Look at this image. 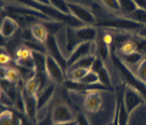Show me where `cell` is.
Listing matches in <instances>:
<instances>
[{
	"label": "cell",
	"mask_w": 146,
	"mask_h": 125,
	"mask_svg": "<svg viewBox=\"0 0 146 125\" xmlns=\"http://www.w3.org/2000/svg\"><path fill=\"white\" fill-rule=\"evenodd\" d=\"M24 98V102H25V114L32 121L36 122V116L38 109V100H36V95H31L26 91V88H24L22 91Z\"/></svg>",
	"instance_id": "4fadbf2b"
},
{
	"label": "cell",
	"mask_w": 146,
	"mask_h": 125,
	"mask_svg": "<svg viewBox=\"0 0 146 125\" xmlns=\"http://www.w3.org/2000/svg\"><path fill=\"white\" fill-rule=\"evenodd\" d=\"M104 5H106L109 9L113 10L115 12H121L120 10V5H119L118 0H101Z\"/></svg>",
	"instance_id": "d6a6232c"
},
{
	"label": "cell",
	"mask_w": 146,
	"mask_h": 125,
	"mask_svg": "<svg viewBox=\"0 0 146 125\" xmlns=\"http://www.w3.org/2000/svg\"><path fill=\"white\" fill-rule=\"evenodd\" d=\"M118 1L119 5H120L121 13L125 15H129V14L133 13L137 9V5L134 3L133 0H118Z\"/></svg>",
	"instance_id": "7402d4cb"
},
{
	"label": "cell",
	"mask_w": 146,
	"mask_h": 125,
	"mask_svg": "<svg viewBox=\"0 0 146 125\" xmlns=\"http://www.w3.org/2000/svg\"><path fill=\"white\" fill-rule=\"evenodd\" d=\"M133 41L135 43V46H137V52H139L142 55H145L146 54V39L145 38L139 37L134 38Z\"/></svg>",
	"instance_id": "f546056e"
},
{
	"label": "cell",
	"mask_w": 146,
	"mask_h": 125,
	"mask_svg": "<svg viewBox=\"0 0 146 125\" xmlns=\"http://www.w3.org/2000/svg\"><path fill=\"white\" fill-rule=\"evenodd\" d=\"M68 7L71 15H73L75 19H78L81 23L85 24V25H94V24H96L95 16L85 7L78 5V3H73V2H68Z\"/></svg>",
	"instance_id": "52a82bcc"
},
{
	"label": "cell",
	"mask_w": 146,
	"mask_h": 125,
	"mask_svg": "<svg viewBox=\"0 0 146 125\" xmlns=\"http://www.w3.org/2000/svg\"><path fill=\"white\" fill-rule=\"evenodd\" d=\"M101 38L103 39V41H104L108 45H111V44H112V42H113V37H112V35H111V33H104Z\"/></svg>",
	"instance_id": "d590c367"
},
{
	"label": "cell",
	"mask_w": 146,
	"mask_h": 125,
	"mask_svg": "<svg viewBox=\"0 0 146 125\" xmlns=\"http://www.w3.org/2000/svg\"><path fill=\"white\" fill-rule=\"evenodd\" d=\"M10 61V57L9 55H7V54H2L1 55V64L5 66L7 63H9Z\"/></svg>",
	"instance_id": "f35d334b"
},
{
	"label": "cell",
	"mask_w": 146,
	"mask_h": 125,
	"mask_svg": "<svg viewBox=\"0 0 146 125\" xmlns=\"http://www.w3.org/2000/svg\"><path fill=\"white\" fill-rule=\"evenodd\" d=\"M80 82H83V83H86V84H95V83H99V77L96 72L91 71L89 70L88 74L83 78Z\"/></svg>",
	"instance_id": "4dcf8cb0"
},
{
	"label": "cell",
	"mask_w": 146,
	"mask_h": 125,
	"mask_svg": "<svg viewBox=\"0 0 146 125\" xmlns=\"http://www.w3.org/2000/svg\"><path fill=\"white\" fill-rule=\"evenodd\" d=\"M19 24L11 16H7L2 19V24H1V36L3 38H10L11 36H13L14 33H16V30L18 29Z\"/></svg>",
	"instance_id": "e0dca14e"
},
{
	"label": "cell",
	"mask_w": 146,
	"mask_h": 125,
	"mask_svg": "<svg viewBox=\"0 0 146 125\" xmlns=\"http://www.w3.org/2000/svg\"><path fill=\"white\" fill-rule=\"evenodd\" d=\"M112 59H113V63L116 66V68L118 69L119 74H120L123 81L126 83H128V85H130L132 88H134L137 92L140 93L146 100V83H143L141 80L137 79V76L133 74L129 70V68L126 66V64L123 63V60H120V58H118L117 56L115 55L114 49L112 50Z\"/></svg>",
	"instance_id": "3957f363"
},
{
	"label": "cell",
	"mask_w": 146,
	"mask_h": 125,
	"mask_svg": "<svg viewBox=\"0 0 146 125\" xmlns=\"http://www.w3.org/2000/svg\"><path fill=\"white\" fill-rule=\"evenodd\" d=\"M64 86L69 91H75V92H98V91H111L109 88L104 86L103 84L95 83V84H86L80 82V81H73V80H66Z\"/></svg>",
	"instance_id": "8992f818"
},
{
	"label": "cell",
	"mask_w": 146,
	"mask_h": 125,
	"mask_svg": "<svg viewBox=\"0 0 146 125\" xmlns=\"http://www.w3.org/2000/svg\"><path fill=\"white\" fill-rule=\"evenodd\" d=\"M44 45H45L47 55H50V57H53V58L59 64L60 67H61L64 71H67V68H68L67 61H68V59H66L64 57V55L61 54L59 46H58V43H57V40H56V38H55V35H48L46 41L44 42Z\"/></svg>",
	"instance_id": "5b68a950"
},
{
	"label": "cell",
	"mask_w": 146,
	"mask_h": 125,
	"mask_svg": "<svg viewBox=\"0 0 146 125\" xmlns=\"http://www.w3.org/2000/svg\"><path fill=\"white\" fill-rule=\"evenodd\" d=\"M50 2V5L55 7L56 9H58L59 11H61L64 14H71L70 10L68 7V2L66 0H48Z\"/></svg>",
	"instance_id": "83f0119b"
},
{
	"label": "cell",
	"mask_w": 146,
	"mask_h": 125,
	"mask_svg": "<svg viewBox=\"0 0 146 125\" xmlns=\"http://www.w3.org/2000/svg\"><path fill=\"white\" fill-rule=\"evenodd\" d=\"M109 46L110 45H108V44L103 41L102 38H100L99 42L97 43V52H98V54H99V57L102 58L103 60H106L108 56H109V53H110Z\"/></svg>",
	"instance_id": "484cf974"
},
{
	"label": "cell",
	"mask_w": 146,
	"mask_h": 125,
	"mask_svg": "<svg viewBox=\"0 0 146 125\" xmlns=\"http://www.w3.org/2000/svg\"><path fill=\"white\" fill-rule=\"evenodd\" d=\"M96 59V56L94 55H88V56H85V57H83L81 58L80 60H78L74 65L70 68L69 70L71 69H78V68H81V69H87V70H91V67H92V64H94V61ZM68 70V71H69Z\"/></svg>",
	"instance_id": "44dd1931"
},
{
	"label": "cell",
	"mask_w": 146,
	"mask_h": 125,
	"mask_svg": "<svg viewBox=\"0 0 146 125\" xmlns=\"http://www.w3.org/2000/svg\"><path fill=\"white\" fill-rule=\"evenodd\" d=\"M55 91V86L53 84L46 85L44 88H42L40 92L36 94V100H38V109H41L43 106H45L47 102L53 96Z\"/></svg>",
	"instance_id": "ffe728a7"
},
{
	"label": "cell",
	"mask_w": 146,
	"mask_h": 125,
	"mask_svg": "<svg viewBox=\"0 0 146 125\" xmlns=\"http://www.w3.org/2000/svg\"><path fill=\"white\" fill-rule=\"evenodd\" d=\"M36 2H40V3H43V5H50V2L48 0H35Z\"/></svg>",
	"instance_id": "60d3db41"
},
{
	"label": "cell",
	"mask_w": 146,
	"mask_h": 125,
	"mask_svg": "<svg viewBox=\"0 0 146 125\" xmlns=\"http://www.w3.org/2000/svg\"><path fill=\"white\" fill-rule=\"evenodd\" d=\"M16 1L19 2L21 5H27V7H30L32 9L41 12L54 22L66 23L72 27H81V25H83V23H81L78 19H75L73 15L62 13L61 11L56 9L52 5H43L40 2H36L35 0H16Z\"/></svg>",
	"instance_id": "6da1fadb"
},
{
	"label": "cell",
	"mask_w": 146,
	"mask_h": 125,
	"mask_svg": "<svg viewBox=\"0 0 146 125\" xmlns=\"http://www.w3.org/2000/svg\"><path fill=\"white\" fill-rule=\"evenodd\" d=\"M143 55L140 54L139 52H133L131 54L123 55V61L126 65H137L139 61H142Z\"/></svg>",
	"instance_id": "cb8c5ba5"
},
{
	"label": "cell",
	"mask_w": 146,
	"mask_h": 125,
	"mask_svg": "<svg viewBox=\"0 0 146 125\" xmlns=\"http://www.w3.org/2000/svg\"><path fill=\"white\" fill-rule=\"evenodd\" d=\"M109 125H114V121H113V122H112V123H110Z\"/></svg>",
	"instance_id": "b9f144b4"
},
{
	"label": "cell",
	"mask_w": 146,
	"mask_h": 125,
	"mask_svg": "<svg viewBox=\"0 0 146 125\" xmlns=\"http://www.w3.org/2000/svg\"><path fill=\"white\" fill-rule=\"evenodd\" d=\"M115 114L117 116V120H118V125H127L128 120H129V112L126 109L125 102H123V93L120 91L117 92V96H116V111Z\"/></svg>",
	"instance_id": "9a60e30c"
},
{
	"label": "cell",
	"mask_w": 146,
	"mask_h": 125,
	"mask_svg": "<svg viewBox=\"0 0 146 125\" xmlns=\"http://www.w3.org/2000/svg\"><path fill=\"white\" fill-rule=\"evenodd\" d=\"M2 12H8V15H11V14L26 15V16L36 17V19H44L45 22H52V19H48L46 15H44V14L39 12V11H36V10L32 9L30 7H27V5H21V7L10 5V7H3L2 8Z\"/></svg>",
	"instance_id": "ba28073f"
},
{
	"label": "cell",
	"mask_w": 146,
	"mask_h": 125,
	"mask_svg": "<svg viewBox=\"0 0 146 125\" xmlns=\"http://www.w3.org/2000/svg\"><path fill=\"white\" fill-rule=\"evenodd\" d=\"M97 38V30L91 25H85L81 27L68 26L67 29V51L72 52L78 44L83 42L95 41Z\"/></svg>",
	"instance_id": "7a4b0ae2"
},
{
	"label": "cell",
	"mask_w": 146,
	"mask_h": 125,
	"mask_svg": "<svg viewBox=\"0 0 146 125\" xmlns=\"http://www.w3.org/2000/svg\"><path fill=\"white\" fill-rule=\"evenodd\" d=\"M137 33V36H139V37L145 38L146 39V26H142Z\"/></svg>",
	"instance_id": "74e56055"
},
{
	"label": "cell",
	"mask_w": 146,
	"mask_h": 125,
	"mask_svg": "<svg viewBox=\"0 0 146 125\" xmlns=\"http://www.w3.org/2000/svg\"><path fill=\"white\" fill-rule=\"evenodd\" d=\"M89 70L87 69H81V68H78V69H71L69 70V76H70V80H73V81H81V80L88 74Z\"/></svg>",
	"instance_id": "4316f807"
},
{
	"label": "cell",
	"mask_w": 146,
	"mask_h": 125,
	"mask_svg": "<svg viewBox=\"0 0 146 125\" xmlns=\"http://www.w3.org/2000/svg\"><path fill=\"white\" fill-rule=\"evenodd\" d=\"M30 31H31L32 37L35 38V41L43 43V44L50 35L44 23H35L30 28Z\"/></svg>",
	"instance_id": "d6986e66"
},
{
	"label": "cell",
	"mask_w": 146,
	"mask_h": 125,
	"mask_svg": "<svg viewBox=\"0 0 146 125\" xmlns=\"http://www.w3.org/2000/svg\"><path fill=\"white\" fill-rule=\"evenodd\" d=\"M133 1L137 5V9H142L146 11V0H133Z\"/></svg>",
	"instance_id": "8d00e7d4"
},
{
	"label": "cell",
	"mask_w": 146,
	"mask_h": 125,
	"mask_svg": "<svg viewBox=\"0 0 146 125\" xmlns=\"http://www.w3.org/2000/svg\"><path fill=\"white\" fill-rule=\"evenodd\" d=\"M92 44H95V41H88V42H83L81 44H78L74 50L72 51L70 57L68 58V61H67V71H68L71 67H72L78 60H80L81 58L85 57V56L91 55V46Z\"/></svg>",
	"instance_id": "8fae6325"
},
{
	"label": "cell",
	"mask_w": 146,
	"mask_h": 125,
	"mask_svg": "<svg viewBox=\"0 0 146 125\" xmlns=\"http://www.w3.org/2000/svg\"><path fill=\"white\" fill-rule=\"evenodd\" d=\"M127 17L133 19L137 23H140L143 26H146V11L142 9H137L133 13L127 15Z\"/></svg>",
	"instance_id": "603a6c76"
},
{
	"label": "cell",
	"mask_w": 146,
	"mask_h": 125,
	"mask_svg": "<svg viewBox=\"0 0 146 125\" xmlns=\"http://www.w3.org/2000/svg\"><path fill=\"white\" fill-rule=\"evenodd\" d=\"M36 125H55L54 121H53V114H52V111H48V113L46 114V116L43 119L42 121L38 122Z\"/></svg>",
	"instance_id": "836d02e7"
},
{
	"label": "cell",
	"mask_w": 146,
	"mask_h": 125,
	"mask_svg": "<svg viewBox=\"0 0 146 125\" xmlns=\"http://www.w3.org/2000/svg\"><path fill=\"white\" fill-rule=\"evenodd\" d=\"M31 55L35 63V70L36 74H46V58L47 55L43 52L31 51Z\"/></svg>",
	"instance_id": "ac0fdd59"
},
{
	"label": "cell",
	"mask_w": 146,
	"mask_h": 125,
	"mask_svg": "<svg viewBox=\"0 0 146 125\" xmlns=\"http://www.w3.org/2000/svg\"><path fill=\"white\" fill-rule=\"evenodd\" d=\"M102 104L100 94L98 92H90L86 95L85 102H84V108L85 110L89 112H96L99 110Z\"/></svg>",
	"instance_id": "2e32d148"
},
{
	"label": "cell",
	"mask_w": 146,
	"mask_h": 125,
	"mask_svg": "<svg viewBox=\"0 0 146 125\" xmlns=\"http://www.w3.org/2000/svg\"><path fill=\"white\" fill-rule=\"evenodd\" d=\"M16 56H17V60L19 59H25V58H28L31 56V50L28 49L27 46H22L19 47L17 51H16Z\"/></svg>",
	"instance_id": "1f68e13d"
},
{
	"label": "cell",
	"mask_w": 146,
	"mask_h": 125,
	"mask_svg": "<svg viewBox=\"0 0 146 125\" xmlns=\"http://www.w3.org/2000/svg\"><path fill=\"white\" fill-rule=\"evenodd\" d=\"M95 25L97 27L112 28L116 30H128V31H132V30L137 31L143 26L135 21L130 19L129 17H112V19H102Z\"/></svg>",
	"instance_id": "277c9868"
},
{
	"label": "cell",
	"mask_w": 146,
	"mask_h": 125,
	"mask_svg": "<svg viewBox=\"0 0 146 125\" xmlns=\"http://www.w3.org/2000/svg\"><path fill=\"white\" fill-rule=\"evenodd\" d=\"M53 121L55 124H59V123H64V122H70V121H74L75 118L73 116L72 112L70 111L68 107L66 105H57L54 107L53 111Z\"/></svg>",
	"instance_id": "5bb4252c"
},
{
	"label": "cell",
	"mask_w": 146,
	"mask_h": 125,
	"mask_svg": "<svg viewBox=\"0 0 146 125\" xmlns=\"http://www.w3.org/2000/svg\"><path fill=\"white\" fill-rule=\"evenodd\" d=\"M146 100L144 99V97L139 92H137L134 88H127L125 90V92H123V102H125L126 109L129 113H131L137 107L144 104Z\"/></svg>",
	"instance_id": "30bf717a"
},
{
	"label": "cell",
	"mask_w": 146,
	"mask_h": 125,
	"mask_svg": "<svg viewBox=\"0 0 146 125\" xmlns=\"http://www.w3.org/2000/svg\"><path fill=\"white\" fill-rule=\"evenodd\" d=\"M135 76H137V79L141 80L143 83H146V58H144V59H142V61H140Z\"/></svg>",
	"instance_id": "f1b7e54d"
},
{
	"label": "cell",
	"mask_w": 146,
	"mask_h": 125,
	"mask_svg": "<svg viewBox=\"0 0 146 125\" xmlns=\"http://www.w3.org/2000/svg\"><path fill=\"white\" fill-rule=\"evenodd\" d=\"M76 123H78V125H90L89 124V122H88V120H87V118L84 114H82V113H80L78 116H76Z\"/></svg>",
	"instance_id": "e575fe53"
},
{
	"label": "cell",
	"mask_w": 146,
	"mask_h": 125,
	"mask_svg": "<svg viewBox=\"0 0 146 125\" xmlns=\"http://www.w3.org/2000/svg\"><path fill=\"white\" fill-rule=\"evenodd\" d=\"M91 71L96 72L99 77V82L101 84H103L104 86L109 88L110 90H112V84H111V78H110V74L108 69L105 68L104 64H103V59L100 58L99 56H96V59L92 64L91 67Z\"/></svg>",
	"instance_id": "7c38bea8"
},
{
	"label": "cell",
	"mask_w": 146,
	"mask_h": 125,
	"mask_svg": "<svg viewBox=\"0 0 146 125\" xmlns=\"http://www.w3.org/2000/svg\"><path fill=\"white\" fill-rule=\"evenodd\" d=\"M55 125H78L76 120L70 121V122H64V123H59V124H55Z\"/></svg>",
	"instance_id": "ab89813d"
},
{
	"label": "cell",
	"mask_w": 146,
	"mask_h": 125,
	"mask_svg": "<svg viewBox=\"0 0 146 125\" xmlns=\"http://www.w3.org/2000/svg\"><path fill=\"white\" fill-rule=\"evenodd\" d=\"M133 52H137V46H135V43L133 41V39L126 40V41H123L120 44V53H121V55L131 54Z\"/></svg>",
	"instance_id": "d4e9b609"
},
{
	"label": "cell",
	"mask_w": 146,
	"mask_h": 125,
	"mask_svg": "<svg viewBox=\"0 0 146 125\" xmlns=\"http://www.w3.org/2000/svg\"><path fill=\"white\" fill-rule=\"evenodd\" d=\"M64 71L60 65L56 61V60L47 55L46 58V74L50 77V79L54 82L59 84H64L66 81V76H64Z\"/></svg>",
	"instance_id": "9c48e42d"
}]
</instances>
